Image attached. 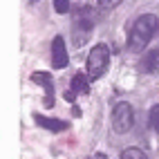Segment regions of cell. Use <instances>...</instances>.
I'll list each match as a JSON object with an SVG mask.
<instances>
[{"label":"cell","instance_id":"cell-1","mask_svg":"<svg viewBox=\"0 0 159 159\" xmlns=\"http://www.w3.org/2000/svg\"><path fill=\"white\" fill-rule=\"evenodd\" d=\"M157 31H159L157 16H152V14L139 16V18L132 23L130 31H128V49H130V52H143Z\"/></svg>","mask_w":159,"mask_h":159},{"label":"cell","instance_id":"cell-2","mask_svg":"<svg viewBox=\"0 0 159 159\" xmlns=\"http://www.w3.org/2000/svg\"><path fill=\"white\" fill-rule=\"evenodd\" d=\"M108 65H110V47L105 43H99L90 49L88 54V63H85V70H88V76L90 81H97L101 79L105 72H108Z\"/></svg>","mask_w":159,"mask_h":159},{"label":"cell","instance_id":"cell-3","mask_svg":"<svg viewBox=\"0 0 159 159\" xmlns=\"http://www.w3.org/2000/svg\"><path fill=\"white\" fill-rule=\"evenodd\" d=\"M94 29V14H92V7H81L76 16H74V27H72V34H74V43L81 45L85 43L88 36L92 34Z\"/></svg>","mask_w":159,"mask_h":159},{"label":"cell","instance_id":"cell-4","mask_svg":"<svg viewBox=\"0 0 159 159\" xmlns=\"http://www.w3.org/2000/svg\"><path fill=\"white\" fill-rule=\"evenodd\" d=\"M134 125V110L130 103L119 101L112 110V130L116 134H125L130 132V128Z\"/></svg>","mask_w":159,"mask_h":159},{"label":"cell","instance_id":"cell-5","mask_svg":"<svg viewBox=\"0 0 159 159\" xmlns=\"http://www.w3.org/2000/svg\"><path fill=\"white\" fill-rule=\"evenodd\" d=\"M67 63H70V56L65 49V40L61 36H56L52 40V65L56 70H63V67H67Z\"/></svg>","mask_w":159,"mask_h":159},{"label":"cell","instance_id":"cell-6","mask_svg":"<svg viewBox=\"0 0 159 159\" xmlns=\"http://www.w3.org/2000/svg\"><path fill=\"white\" fill-rule=\"evenodd\" d=\"M31 81H34L36 85L45 88V105L52 108V105H54V83H52V76L47 72H34L31 74Z\"/></svg>","mask_w":159,"mask_h":159},{"label":"cell","instance_id":"cell-7","mask_svg":"<svg viewBox=\"0 0 159 159\" xmlns=\"http://www.w3.org/2000/svg\"><path fill=\"white\" fill-rule=\"evenodd\" d=\"M34 121L40 125V128H47L52 132H61V130H67V121H61V119H52V116H43V114H34Z\"/></svg>","mask_w":159,"mask_h":159},{"label":"cell","instance_id":"cell-8","mask_svg":"<svg viewBox=\"0 0 159 159\" xmlns=\"http://www.w3.org/2000/svg\"><path fill=\"white\" fill-rule=\"evenodd\" d=\"M141 70H143L146 74H157V72H159V47L150 49V52L143 56V61H141Z\"/></svg>","mask_w":159,"mask_h":159},{"label":"cell","instance_id":"cell-9","mask_svg":"<svg viewBox=\"0 0 159 159\" xmlns=\"http://www.w3.org/2000/svg\"><path fill=\"white\" fill-rule=\"evenodd\" d=\"M90 76L85 74H74L72 76V83H70V90H74L76 94H88L90 92Z\"/></svg>","mask_w":159,"mask_h":159},{"label":"cell","instance_id":"cell-10","mask_svg":"<svg viewBox=\"0 0 159 159\" xmlns=\"http://www.w3.org/2000/svg\"><path fill=\"white\" fill-rule=\"evenodd\" d=\"M121 159H148L143 150H139V148H125Z\"/></svg>","mask_w":159,"mask_h":159},{"label":"cell","instance_id":"cell-11","mask_svg":"<svg viewBox=\"0 0 159 159\" xmlns=\"http://www.w3.org/2000/svg\"><path fill=\"white\" fill-rule=\"evenodd\" d=\"M148 119H150V125L155 128V132L159 134V103H157V105H152V110H150V116H148Z\"/></svg>","mask_w":159,"mask_h":159},{"label":"cell","instance_id":"cell-12","mask_svg":"<svg viewBox=\"0 0 159 159\" xmlns=\"http://www.w3.org/2000/svg\"><path fill=\"white\" fill-rule=\"evenodd\" d=\"M52 2H54L56 14H67L70 11V0H52Z\"/></svg>","mask_w":159,"mask_h":159},{"label":"cell","instance_id":"cell-13","mask_svg":"<svg viewBox=\"0 0 159 159\" xmlns=\"http://www.w3.org/2000/svg\"><path fill=\"white\" fill-rule=\"evenodd\" d=\"M97 2H99L103 9H114V7H119L123 0H97Z\"/></svg>","mask_w":159,"mask_h":159}]
</instances>
